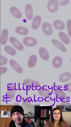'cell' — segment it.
Here are the masks:
<instances>
[{
    "label": "cell",
    "instance_id": "ba28073f",
    "mask_svg": "<svg viewBox=\"0 0 71 127\" xmlns=\"http://www.w3.org/2000/svg\"><path fill=\"white\" fill-rule=\"evenodd\" d=\"M12 117L16 124H17L21 123L22 122L23 116L20 113L16 112L12 114Z\"/></svg>",
    "mask_w": 71,
    "mask_h": 127
},
{
    "label": "cell",
    "instance_id": "277c9868",
    "mask_svg": "<svg viewBox=\"0 0 71 127\" xmlns=\"http://www.w3.org/2000/svg\"><path fill=\"white\" fill-rule=\"evenodd\" d=\"M42 30L44 33L46 35L49 36L51 35L53 30L50 24L48 22L43 23L42 25Z\"/></svg>",
    "mask_w": 71,
    "mask_h": 127
},
{
    "label": "cell",
    "instance_id": "7c38bea8",
    "mask_svg": "<svg viewBox=\"0 0 71 127\" xmlns=\"http://www.w3.org/2000/svg\"><path fill=\"white\" fill-rule=\"evenodd\" d=\"M25 12L27 19L29 20H31L33 18V13L32 6L30 4H28L26 5Z\"/></svg>",
    "mask_w": 71,
    "mask_h": 127
},
{
    "label": "cell",
    "instance_id": "5bb4252c",
    "mask_svg": "<svg viewBox=\"0 0 71 127\" xmlns=\"http://www.w3.org/2000/svg\"><path fill=\"white\" fill-rule=\"evenodd\" d=\"M10 11L12 14L16 18L19 19L21 18L22 14L19 10L16 7L12 6L10 7Z\"/></svg>",
    "mask_w": 71,
    "mask_h": 127
},
{
    "label": "cell",
    "instance_id": "ac0fdd59",
    "mask_svg": "<svg viewBox=\"0 0 71 127\" xmlns=\"http://www.w3.org/2000/svg\"><path fill=\"white\" fill-rule=\"evenodd\" d=\"M71 74L68 72H66L61 74L59 77V80L62 82H65L69 80L70 78Z\"/></svg>",
    "mask_w": 71,
    "mask_h": 127
},
{
    "label": "cell",
    "instance_id": "d6986e66",
    "mask_svg": "<svg viewBox=\"0 0 71 127\" xmlns=\"http://www.w3.org/2000/svg\"><path fill=\"white\" fill-rule=\"evenodd\" d=\"M4 49L6 52L11 55H14L16 53V52L15 49L9 45L5 46L4 47Z\"/></svg>",
    "mask_w": 71,
    "mask_h": 127
},
{
    "label": "cell",
    "instance_id": "30bf717a",
    "mask_svg": "<svg viewBox=\"0 0 71 127\" xmlns=\"http://www.w3.org/2000/svg\"><path fill=\"white\" fill-rule=\"evenodd\" d=\"M62 62V60L61 57L60 56H57L55 57L53 60L52 64L54 68H58L61 66Z\"/></svg>",
    "mask_w": 71,
    "mask_h": 127
},
{
    "label": "cell",
    "instance_id": "ffe728a7",
    "mask_svg": "<svg viewBox=\"0 0 71 127\" xmlns=\"http://www.w3.org/2000/svg\"><path fill=\"white\" fill-rule=\"evenodd\" d=\"M8 62V59L3 56L0 55V66L6 64Z\"/></svg>",
    "mask_w": 71,
    "mask_h": 127
},
{
    "label": "cell",
    "instance_id": "2e32d148",
    "mask_svg": "<svg viewBox=\"0 0 71 127\" xmlns=\"http://www.w3.org/2000/svg\"><path fill=\"white\" fill-rule=\"evenodd\" d=\"M53 25L55 28L59 30H63L65 28L64 23L61 21L59 20L55 21L53 22Z\"/></svg>",
    "mask_w": 71,
    "mask_h": 127
},
{
    "label": "cell",
    "instance_id": "603a6c76",
    "mask_svg": "<svg viewBox=\"0 0 71 127\" xmlns=\"http://www.w3.org/2000/svg\"><path fill=\"white\" fill-rule=\"evenodd\" d=\"M7 71V67H0V73L1 74H4Z\"/></svg>",
    "mask_w": 71,
    "mask_h": 127
},
{
    "label": "cell",
    "instance_id": "3957f363",
    "mask_svg": "<svg viewBox=\"0 0 71 127\" xmlns=\"http://www.w3.org/2000/svg\"><path fill=\"white\" fill-rule=\"evenodd\" d=\"M9 41L13 46L18 50L22 51L23 50V45L15 38L10 37L9 38Z\"/></svg>",
    "mask_w": 71,
    "mask_h": 127
},
{
    "label": "cell",
    "instance_id": "5b68a950",
    "mask_svg": "<svg viewBox=\"0 0 71 127\" xmlns=\"http://www.w3.org/2000/svg\"><path fill=\"white\" fill-rule=\"evenodd\" d=\"M9 63L11 67L16 72L19 73H22L23 72V69L16 62L11 59L9 60Z\"/></svg>",
    "mask_w": 71,
    "mask_h": 127
},
{
    "label": "cell",
    "instance_id": "7a4b0ae2",
    "mask_svg": "<svg viewBox=\"0 0 71 127\" xmlns=\"http://www.w3.org/2000/svg\"><path fill=\"white\" fill-rule=\"evenodd\" d=\"M23 42L25 46L29 47L35 46L37 43V41L35 38L31 37H25L23 39Z\"/></svg>",
    "mask_w": 71,
    "mask_h": 127
},
{
    "label": "cell",
    "instance_id": "44dd1931",
    "mask_svg": "<svg viewBox=\"0 0 71 127\" xmlns=\"http://www.w3.org/2000/svg\"><path fill=\"white\" fill-rule=\"evenodd\" d=\"M67 27L68 34L69 37H71V20H69L67 21Z\"/></svg>",
    "mask_w": 71,
    "mask_h": 127
},
{
    "label": "cell",
    "instance_id": "52a82bcc",
    "mask_svg": "<svg viewBox=\"0 0 71 127\" xmlns=\"http://www.w3.org/2000/svg\"><path fill=\"white\" fill-rule=\"evenodd\" d=\"M41 20V17L38 15L35 16L34 18L32 24V29L34 30H37L39 27Z\"/></svg>",
    "mask_w": 71,
    "mask_h": 127
},
{
    "label": "cell",
    "instance_id": "9a60e30c",
    "mask_svg": "<svg viewBox=\"0 0 71 127\" xmlns=\"http://www.w3.org/2000/svg\"><path fill=\"white\" fill-rule=\"evenodd\" d=\"M59 36L62 41L66 44H68L70 40L67 36L63 32H60L59 33Z\"/></svg>",
    "mask_w": 71,
    "mask_h": 127
},
{
    "label": "cell",
    "instance_id": "e0dca14e",
    "mask_svg": "<svg viewBox=\"0 0 71 127\" xmlns=\"http://www.w3.org/2000/svg\"><path fill=\"white\" fill-rule=\"evenodd\" d=\"M15 31L18 34L22 35H27L28 32V30L27 28L22 26L17 27L15 29Z\"/></svg>",
    "mask_w": 71,
    "mask_h": 127
},
{
    "label": "cell",
    "instance_id": "8992f818",
    "mask_svg": "<svg viewBox=\"0 0 71 127\" xmlns=\"http://www.w3.org/2000/svg\"><path fill=\"white\" fill-rule=\"evenodd\" d=\"M38 52L40 57L43 60L47 61L49 60V55L45 48L43 47L40 48L39 49Z\"/></svg>",
    "mask_w": 71,
    "mask_h": 127
},
{
    "label": "cell",
    "instance_id": "8fae6325",
    "mask_svg": "<svg viewBox=\"0 0 71 127\" xmlns=\"http://www.w3.org/2000/svg\"><path fill=\"white\" fill-rule=\"evenodd\" d=\"M8 30L6 29H4L2 32L0 38V43L3 45H5L8 40Z\"/></svg>",
    "mask_w": 71,
    "mask_h": 127
},
{
    "label": "cell",
    "instance_id": "7402d4cb",
    "mask_svg": "<svg viewBox=\"0 0 71 127\" xmlns=\"http://www.w3.org/2000/svg\"><path fill=\"white\" fill-rule=\"evenodd\" d=\"M69 2V0H60L59 1V4L61 5H66L68 4Z\"/></svg>",
    "mask_w": 71,
    "mask_h": 127
},
{
    "label": "cell",
    "instance_id": "4fadbf2b",
    "mask_svg": "<svg viewBox=\"0 0 71 127\" xmlns=\"http://www.w3.org/2000/svg\"><path fill=\"white\" fill-rule=\"evenodd\" d=\"M37 57L33 54L31 55L29 58L27 63L28 67L30 68H33L35 65L37 61Z\"/></svg>",
    "mask_w": 71,
    "mask_h": 127
},
{
    "label": "cell",
    "instance_id": "6da1fadb",
    "mask_svg": "<svg viewBox=\"0 0 71 127\" xmlns=\"http://www.w3.org/2000/svg\"><path fill=\"white\" fill-rule=\"evenodd\" d=\"M47 7L48 10L50 12L53 13L56 12L58 8V1L56 0H49L47 4Z\"/></svg>",
    "mask_w": 71,
    "mask_h": 127
},
{
    "label": "cell",
    "instance_id": "9c48e42d",
    "mask_svg": "<svg viewBox=\"0 0 71 127\" xmlns=\"http://www.w3.org/2000/svg\"><path fill=\"white\" fill-rule=\"evenodd\" d=\"M51 42L53 44L62 52L66 53L67 49L64 45L60 42L55 39H52Z\"/></svg>",
    "mask_w": 71,
    "mask_h": 127
}]
</instances>
